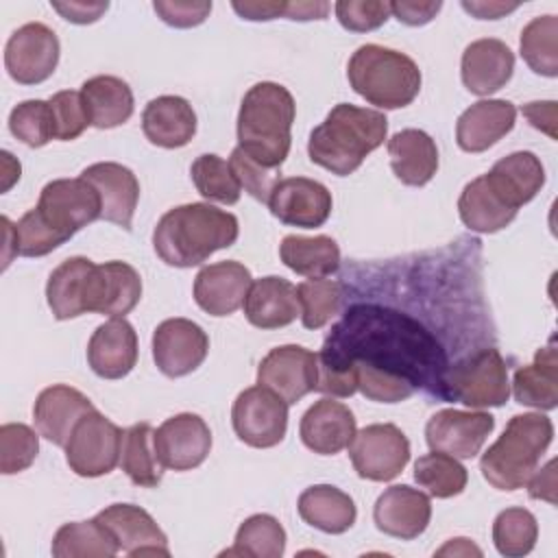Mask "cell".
Segmentation results:
<instances>
[{"label":"cell","mask_w":558,"mask_h":558,"mask_svg":"<svg viewBox=\"0 0 558 558\" xmlns=\"http://www.w3.org/2000/svg\"><path fill=\"white\" fill-rule=\"evenodd\" d=\"M325 353L388 371L410 379L416 388L442 392L447 357L436 338L414 318L379 305H355L331 329Z\"/></svg>","instance_id":"obj_1"},{"label":"cell","mask_w":558,"mask_h":558,"mask_svg":"<svg viewBox=\"0 0 558 558\" xmlns=\"http://www.w3.org/2000/svg\"><path fill=\"white\" fill-rule=\"evenodd\" d=\"M102 211L96 187L83 177L54 179L41 187L39 203L17 222V246L24 257H41L68 242Z\"/></svg>","instance_id":"obj_2"},{"label":"cell","mask_w":558,"mask_h":558,"mask_svg":"<svg viewBox=\"0 0 558 558\" xmlns=\"http://www.w3.org/2000/svg\"><path fill=\"white\" fill-rule=\"evenodd\" d=\"M240 235L238 218L209 203H187L168 209L155 231L153 246L159 259L174 268L203 264L211 253L231 246Z\"/></svg>","instance_id":"obj_3"},{"label":"cell","mask_w":558,"mask_h":558,"mask_svg":"<svg viewBox=\"0 0 558 558\" xmlns=\"http://www.w3.org/2000/svg\"><path fill=\"white\" fill-rule=\"evenodd\" d=\"M386 133L388 120L381 111L340 102L310 133L307 153L316 166L349 177L384 144Z\"/></svg>","instance_id":"obj_4"},{"label":"cell","mask_w":558,"mask_h":558,"mask_svg":"<svg viewBox=\"0 0 558 558\" xmlns=\"http://www.w3.org/2000/svg\"><path fill=\"white\" fill-rule=\"evenodd\" d=\"M294 116V98L283 85L255 83L240 105L238 146L257 163L279 170L290 153Z\"/></svg>","instance_id":"obj_5"},{"label":"cell","mask_w":558,"mask_h":558,"mask_svg":"<svg viewBox=\"0 0 558 558\" xmlns=\"http://www.w3.org/2000/svg\"><path fill=\"white\" fill-rule=\"evenodd\" d=\"M554 423L541 412L514 414L504 434L484 451L480 471L497 490H517L527 484L543 453L551 445Z\"/></svg>","instance_id":"obj_6"},{"label":"cell","mask_w":558,"mask_h":558,"mask_svg":"<svg viewBox=\"0 0 558 558\" xmlns=\"http://www.w3.org/2000/svg\"><path fill=\"white\" fill-rule=\"evenodd\" d=\"M355 94L379 109L408 107L421 92V70L408 54L379 44L360 46L347 65Z\"/></svg>","instance_id":"obj_7"},{"label":"cell","mask_w":558,"mask_h":558,"mask_svg":"<svg viewBox=\"0 0 558 558\" xmlns=\"http://www.w3.org/2000/svg\"><path fill=\"white\" fill-rule=\"evenodd\" d=\"M442 392L447 399H458L469 408L504 405L510 397L506 360L493 347L466 355L453 366H447Z\"/></svg>","instance_id":"obj_8"},{"label":"cell","mask_w":558,"mask_h":558,"mask_svg":"<svg viewBox=\"0 0 558 558\" xmlns=\"http://www.w3.org/2000/svg\"><path fill=\"white\" fill-rule=\"evenodd\" d=\"M124 429L100 414L89 410L72 429L65 442V462L81 477H100L120 464Z\"/></svg>","instance_id":"obj_9"},{"label":"cell","mask_w":558,"mask_h":558,"mask_svg":"<svg viewBox=\"0 0 558 558\" xmlns=\"http://www.w3.org/2000/svg\"><path fill=\"white\" fill-rule=\"evenodd\" d=\"M231 423L235 436L248 447H275L288 429V403L266 386H251L235 397Z\"/></svg>","instance_id":"obj_10"},{"label":"cell","mask_w":558,"mask_h":558,"mask_svg":"<svg viewBox=\"0 0 558 558\" xmlns=\"http://www.w3.org/2000/svg\"><path fill=\"white\" fill-rule=\"evenodd\" d=\"M349 456L362 480L388 482L397 477L410 460V440L392 423H373L355 432Z\"/></svg>","instance_id":"obj_11"},{"label":"cell","mask_w":558,"mask_h":558,"mask_svg":"<svg viewBox=\"0 0 558 558\" xmlns=\"http://www.w3.org/2000/svg\"><path fill=\"white\" fill-rule=\"evenodd\" d=\"M59 37L41 22L20 26L4 46V68L22 85H37L52 76L59 63Z\"/></svg>","instance_id":"obj_12"},{"label":"cell","mask_w":558,"mask_h":558,"mask_svg":"<svg viewBox=\"0 0 558 558\" xmlns=\"http://www.w3.org/2000/svg\"><path fill=\"white\" fill-rule=\"evenodd\" d=\"M318 357L301 344L270 349L257 366V384L270 388L288 405L316 390Z\"/></svg>","instance_id":"obj_13"},{"label":"cell","mask_w":558,"mask_h":558,"mask_svg":"<svg viewBox=\"0 0 558 558\" xmlns=\"http://www.w3.org/2000/svg\"><path fill=\"white\" fill-rule=\"evenodd\" d=\"M209 353V338L190 318H168L153 333V360L166 377H183L196 371Z\"/></svg>","instance_id":"obj_14"},{"label":"cell","mask_w":558,"mask_h":558,"mask_svg":"<svg viewBox=\"0 0 558 558\" xmlns=\"http://www.w3.org/2000/svg\"><path fill=\"white\" fill-rule=\"evenodd\" d=\"M493 427L495 416L488 412L445 408L427 421L425 440L432 451H442L458 460H469L480 453Z\"/></svg>","instance_id":"obj_15"},{"label":"cell","mask_w":558,"mask_h":558,"mask_svg":"<svg viewBox=\"0 0 558 558\" xmlns=\"http://www.w3.org/2000/svg\"><path fill=\"white\" fill-rule=\"evenodd\" d=\"M211 449L209 425L192 412L166 418L155 429V451L163 469L190 471L205 462Z\"/></svg>","instance_id":"obj_16"},{"label":"cell","mask_w":558,"mask_h":558,"mask_svg":"<svg viewBox=\"0 0 558 558\" xmlns=\"http://www.w3.org/2000/svg\"><path fill=\"white\" fill-rule=\"evenodd\" d=\"M266 205L283 225L316 229L327 222L333 201L323 183L307 177H288L277 181Z\"/></svg>","instance_id":"obj_17"},{"label":"cell","mask_w":558,"mask_h":558,"mask_svg":"<svg viewBox=\"0 0 558 558\" xmlns=\"http://www.w3.org/2000/svg\"><path fill=\"white\" fill-rule=\"evenodd\" d=\"M373 519L379 532L401 541H412L427 530L432 519V501L418 488L395 484L377 497Z\"/></svg>","instance_id":"obj_18"},{"label":"cell","mask_w":558,"mask_h":558,"mask_svg":"<svg viewBox=\"0 0 558 558\" xmlns=\"http://www.w3.org/2000/svg\"><path fill=\"white\" fill-rule=\"evenodd\" d=\"M253 283L251 270L235 262H216L203 266L194 279V301L211 316H229L244 305Z\"/></svg>","instance_id":"obj_19"},{"label":"cell","mask_w":558,"mask_h":558,"mask_svg":"<svg viewBox=\"0 0 558 558\" xmlns=\"http://www.w3.org/2000/svg\"><path fill=\"white\" fill-rule=\"evenodd\" d=\"M111 532L118 547L129 556H170L168 538L157 521L140 506L111 504L96 514Z\"/></svg>","instance_id":"obj_20"},{"label":"cell","mask_w":558,"mask_h":558,"mask_svg":"<svg viewBox=\"0 0 558 558\" xmlns=\"http://www.w3.org/2000/svg\"><path fill=\"white\" fill-rule=\"evenodd\" d=\"M142 296V277L126 262L96 264L89 277L87 312L107 314L111 318H124Z\"/></svg>","instance_id":"obj_21"},{"label":"cell","mask_w":558,"mask_h":558,"mask_svg":"<svg viewBox=\"0 0 558 558\" xmlns=\"http://www.w3.org/2000/svg\"><path fill=\"white\" fill-rule=\"evenodd\" d=\"M81 177L89 181L100 196V218L129 231L140 201V183L133 170L116 161H98L87 166Z\"/></svg>","instance_id":"obj_22"},{"label":"cell","mask_w":558,"mask_h":558,"mask_svg":"<svg viewBox=\"0 0 558 558\" xmlns=\"http://www.w3.org/2000/svg\"><path fill=\"white\" fill-rule=\"evenodd\" d=\"M353 412L331 397L318 399L301 418V440L307 449L320 456H333L347 449L355 436Z\"/></svg>","instance_id":"obj_23"},{"label":"cell","mask_w":558,"mask_h":558,"mask_svg":"<svg viewBox=\"0 0 558 558\" xmlns=\"http://www.w3.org/2000/svg\"><path fill=\"white\" fill-rule=\"evenodd\" d=\"M87 362L102 379H120L137 364V333L124 318L98 325L87 344Z\"/></svg>","instance_id":"obj_24"},{"label":"cell","mask_w":558,"mask_h":558,"mask_svg":"<svg viewBox=\"0 0 558 558\" xmlns=\"http://www.w3.org/2000/svg\"><path fill=\"white\" fill-rule=\"evenodd\" d=\"M514 70V52L495 37L471 41L462 52V83L475 96H488L501 89Z\"/></svg>","instance_id":"obj_25"},{"label":"cell","mask_w":558,"mask_h":558,"mask_svg":"<svg viewBox=\"0 0 558 558\" xmlns=\"http://www.w3.org/2000/svg\"><path fill=\"white\" fill-rule=\"evenodd\" d=\"M517 107L510 100L488 98L464 109L456 122V142L464 153H484L512 131Z\"/></svg>","instance_id":"obj_26"},{"label":"cell","mask_w":558,"mask_h":558,"mask_svg":"<svg viewBox=\"0 0 558 558\" xmlns=\"http://www.w3.org/2000/svg\"><path fill=\"white\" fill-rule=\"evenodd\" d=\"M94 410L92 401L76 388L65 384L48 386L39 392L33 405L37 432L57 447H65L76 423Z\"/></svg>","instance_id":"obj_27"},{"label":"cell","mask_w":558,"mask_h":558,"mask_svg":"<svg viewBox=\"0 0 558 558\" xmlns=\"http://www.w3.org/2000/svg\"><path fill=\"white\" fill-rule=\"evenodd\" d=\"M244 316L253 327L279 329L301 316L296 288L283 277H262L251 283L244 299Z\"/></svg>","instance_id":"obj_28"},{"label":"cell","mask_w":558,"mask_h":558,"mask_svg":"<svg viewBox=\"0 0 558 558\" xmlns=\"http://www.w3.org/2000/svg\"><path fill=\"white\" fill-rule=\"evenodd\" d=\"M146 140L161 148H181L196 133V113L181 96H157L142 111Z\"/></svg>","instance_id":"obj_29"},{"label":"cell","mask_w":558,"mask_h":558,"mask_svg":"<svg viewBox=\"0 0 558 558\" xmlns=\"http://www.w3.org/2000/svg\"><path fill=\"white\" fill-rule=\"evenodd\" d=\"M484 177L493 190L519 211L521 205L530 203L541 192L545 168L534 153L517 150L501 157Z\"/></svg>","instance_id":"obj_30"},{"label":"cell","mask_w":558,"mask_h":558,"mask_svg":"<svg viewBox=\"0 0 558 558\" xmlns=\"http://www.w3.org/2000/svg\"><path fill=\"white\" fill-rule=\"evenodd\" d=\"M390 168L395 177L412 187L429 183L438 170L436 142L421 129H403L388 140Z\"/></svg>","instance_id":"obj_31"},{"label":"cell","mask_w":558,"mask_h":558,"mask_svg":"<svg viewBox=\"0 0 558 558\" xmlns=\"http://www.w3.org/2000/svg\"><path fill=\"white\" fill-rule=\"evenodd\" d=\"M94 266L96 264L92 259L76 255L61 262L50 272L46 283V301L57 320H68L87 314L89 277Z\"/></svg>","instance_id":"obj_32"},{"label":"cell","mask_w":558,"mask_h":558,"mask_svg":"<svg viewBox=\"0 0 558 558\" xmlns=\"http://www.w3.org/2000/svg\"><path fill=\"white\" fill-rule=\"evenodd\" d=\"M81 96H83L89 122L96 129L120 126L133 116V109H135V100L129 83L111 74H98L87 78L81 85Z\"/></svg>","instance_id":"obj_33"},{"label":"cell","mask_w":558,"mask_h":558,"mask_svg":"<svg viewBox=\"0 0 558 558\" xmlns=\"http://www.w3.org/2000/svg\"><path fill=\"white\" fill-rule=\"evenodd\" d=\"M296 510L305 523L325 534L347 532L357 517L353 499L331 484H316L305 488L299 495Z\"/></svg>","instance_id":"obj_34"},{"label":"cell","mask_w":558,"mask_h":558,"mask_svg":"<svg viewBox=\"0 0 558 558\" xmlns=\"http://www.w3.org/2000/svg\"><path fill=\"white\" fill-rule=\"evenodd\" d=\"M512 392L521 405L536 410H554L558 405V353L554 340L536 351L532 364L517 368Z\"/></svg>","instance_id":"obj_35"},{"label":"cell","mask_w":558,"mask_h":558,"mask_svg":"<svg viewBox=\"0 0 558 558\" xmlns=\"http://www.w3.org/2000/svg\"><path fill=\"white\" fill-rule=\"evenodd\" d=\"M458 214L462 222L477 233H495L517 218V209L490 187L484 174L464 185L458 198Z\"/></svg>","instance_id":"obj_36"},{"label":"cell","mask_w":558,"mask_h":558,"mask_svg":"<svg viewBox=\"0 0 558 558\" xmlns=\"http://www.w3.org/2000/svg\"><path fill=\"white\" fill-rule=\"evenodd\" d=\"M281 262L296 275L318 279L340 268V248L329 235H286L279 244Z\"/></svg>","instance_id":"obj_37"},{"label":"cell","mask_w":558,"mask_h":558,"mask_svg":"<svg viewBox=\"0 0 558 558\" xmlns=\"http://www.w3.org/2000/svg\"><path fill=\"white\" fill-rule=\"evenodd\" d=\"M120 466L135 486L155 488L161 482L163 466L155 451V429L150 423H135L124 429Z\"/></svg>","instance_id":"obj_38"},{"label":"cell","mask_w":558,"mask_h":558,"mask_svg":"<svg viewBox=\"0 0 558 558\" xmlns=\"http://www.w3.org/2000/svg\"><path fill=\"white\" fill-rule=\"evenodd\" d=\"M120 551L111 532L94 517L89 521L63 523L52 538L54 558H109Z\"/></svg>","instance_id":"obj_39"},{"label":"cell","mask_w":558,"mask_h":558,"mask_svg":"<svg viewBox=\"0 0 558 558\" xmlns=\"http://www.w3.org/2000/svg\"><path fill=\"white\" fill-rule=\"evenodd\" d=\"M286 551V530L272 514H253L235 532L233 547L225 556L279 558Z\"/></svg>","instance_id":"obj_40"},{"label":"cell","mask_w":558,"mask_h":558,"mask_svg":"<svg viewBox=\"0 0 558 558\" xmlns=\"http://www.w3.org/2000/svg\"><path fill=\"white\" fill-rule=\"evenodd\" d=\"M521 57L543 76H558V17L541 15L521 31Z\"/></svg>","instance_id":"obj_41"},{"label":"cell","mask_w":558,"mask_h":558,"mask_svg":"<svg viewBox=\"0 0 558 558\" xmlns=\"http://www.w3.org/2000/svg\"><path fill=\"white\" fill-rule=\"evenodd\" d=\"M414 480L421 488L427 490V495L447 499L460 495L466 488L469 473L458 462V458L442 451H432L414 462Z\"/></svg>","instance_id":"obj_42"},{"label":"cell","mask_w":558,"mask_h":558,"mask_svg":"<svg viewBox=\"0 0 558 558\" xmlns=\"http://www.w3.org/2000/svg\"><path fill=\"white\" fill-rule=\"evenodd\" d=\"M190 174H192L194 187L207 201H216L225 205H235L240 201L242 187L229 161H225L222 157L214 153L198 155L190 166Z\"/></svg>","instance_id":"obj_43"},{"label":"cell","mask_w":558,"mask_h":558,"mask_svg":"<svg viewBox=\"0 0 558 558\" xmlns=\"http://www.w3.org/2000/svg\"><path fill=\"white\" fill-rule=\"evenodd\" d=\"M538 538L536 517L525 508H506L493 521V543L501 556L519 558L534 549Z\"/></svg>","instance_id":"obj_44"},{"label":"cell","mask_w":558,"mask_h":558,"mask_svg":"<svg viewBox=\"0 0 558 558\" xmlns=\"http://www.w3.org/2000/svg\"><path fill=\"white\" fill-rule=\"evenodd\" d=\"M301 305V323L305 329L325 327L342 305V286L331 279H307L296 286Z\"/></svg>","instance_id":"obj_45"},{"label":"cell","mask_w":558,"mask_h":558,"mask_svg":"<svg viewBox=\"0 0 558 558\" xmlns=\"http://www.w3.org/2000/svg\"><path fill=\"white\" fill-rule=\"evenodd\" d=\"M9 131L31 148L46 146L57 137L54 116L48 100H24L9 116Z\"/></svg>","instance_id":"obj_46"},{"label":"cell","mask_w":558,"mask_h":558,"mask_svg":"<svg viewBox=\"0 0 558 558\" xmlns=\"http://www.w3.org/2000/svg\"><path fill=\"white\" fill-rule=\"evenodd\" d=\"M39 451V436L24 423H4L0 427V473L13 475L26 471Z\"/></svg>","instance_id":"obj_47"},{"label":"cell","mask_w":558,"mask_h":558,"mask_svg":"<svg viewBox=\"0 0 558 558\" xmlns=\"http://www.w3.org/2000/svg\"><path fill=\"white\" fill-rule=\"evenodd\" d=\"M325 353V351H323ZM329 355V353H327ZM355 368V379H357V390L371 399V401H379V403H399L405 401L414 395L416 386L395 373L388 371H379L360 362H351Z\"/></svg>","instance_id":"obj_48"},{"label":"cell","mask_w":558,"mask_h":558,"mask_svg":"<svg viewBox=\"0 0 558 558\" xmlns=\"http://www.w3.org/2000/svg\"><path fill=\"white\" fill-rule=\"evenodd\" d=\"M48 102H50V109L54 116L57 140H63V142L76 140L92 124L81 92L63 89V92L52 94Z\"/></svg>","instance_id":"obj_49"},{"label":"cell","mask_w":558,"mask_h":558,"mask_svg":"<svg viewBox=\"0 0 558 558\" xmlns=\"http://www.w3.org/2000/svg\"><path fill=\"white\" fill-rule=\"evenodd\" d=\"M229 166L240 183V187H244L255 201L259 203H268L272 187L277 185V170L275 168H266L262 163H257L255 159H251L240 146H235L231 150L229 157Z\"/></svg>","instance_id":"obj_50"},{"label":"cell","mask_w":558,"mask_h":558,"mask_svg":"<svg viewBox=\"0 0 558 558\" xmlns=\"http://www.w3.org/2000/svg\"><path fill=\"white\" fill-rule=\"evenodd\" d=\"M336 17L342 28L353 33H368L386 24L390 13V2L379 0H340L333 4Z\"/></svg>","instance_id":"obj_51"},{"label":"cell","mask_w":558,"mask_h":558,"mask_svg":"<svg viewBox=\"0 0 558 558\" xmlns=\"http://www.w3.org/2000/svg\"><path fill=\"white\" fill-rule=\"evenodd\" d=\"M318 357V379L316 390L331 397H351L357 390L355 368L347 360H338L327 353H316Z\"/></svg>","instance_id":"obj_52"},{"label":"cell","mask_w":558,"mask_h":558,"mask_svg":"<svg viewBox=\"0 0 558 558\" xmlns=\"http://www.w3.org/2000/svg\"><path fill=\"white\" fill-rule=\"evenodd\" d=\"M155 13L174 28H192L203 24L211 13V2H179V0H157L153 2Z\"/></svg>","instance_id":"obj_53"},{"label":"cell","mask_w":558,"mask_h":558,"mask_svg":"<svg viewBox=\"0 0 558 558\" xmlns=\"http://www.w3.org/2000/svg\"><path fill=\"white\" fill-rule=\"evenodd\" d=\"M440 7H442L440 0H436V2L401 0V2H390V13L408 26H423L436 17Z\"/></svg>","instance_id":"obj_54"},{"label":"cell","mask_w":558,"mask_h":558,"mask_svg":"<svg viewBox=\"0 0 558 558\" xmlns=\"http://www.w3.org/2000/svg\"><path fill=\"white\" fill-rule=\"evenodd\" d=\"M63 20L72 24H92L96 22L107 9L109 2H50Z\"/></svg>","instance_id":"obj_55"},{"label":"cell","mask_w":558,"mask_h":558,"mask_svg":"<svg viewBox=\"0 0 558 558\" xmlns=\"http://www.w3.org/2000/svg\"><path fill=\"white\" fill-rule=\"evenodd\" d=\"M231 7L242 20L251 22H268L279 15H288V2H231Z\"/></svg>","instance_id":"obj_56"},{"label":"cell","mask_w":558,"mask_h":558,"mask_svg":"<svg viewBox=\"0 0 558 558\" xmlns=\"http://www.w3.org/2000/svg\"><path fill=\"white\" fill-rule=\"evenodd\" d=\"M556 460H549L538 473L534 471L527 480V493L532 499H545L549 504H556L554 490H556Z\"/></svg>","instance_id":"obj_57"},{"label":"cell","mask_w":558,"mask_h":558,"mask_svg":"<svg viewBox=\"0 0 558 558\" xmlns=\"http://www.w3.org/2000/svg\"><path fill=\"white\" fill-rule=\"evenodd\" d=\"M523 116L530 120L534 129L545 131L549 137H556V102L545 100V102H527L523 109Z\"/></svg>","instance_id":"obj_58"},{"label":"cell","mask_w":558,"mask_h":558,"mask_svg":"<svg viewBox=\"0 0 558 558\" xmlns=\"http://www.w3.org/2000/svg\"><path fill=\"white\" fill-rule=\"evenodd\" d=\"M329 13V4L327 2H288V20H299V22H307V20H325Z\"/></svg>","instance_id":"obj_59"},{"label":"cell","mask_w":558,"mask_h":558,"mask_svg":"<svg viewBox=\"0 0 558 558\" xmlns=\"http://www.w3.org/2000/svg\"><path fill=\"white\" fill-rule=\"evenodd\" d=\"M517 7H519L517 2H512V4H506V2H466V0L462 2V9L473 13L480 20H497L504 13L514 11Z\"/></svg>","instance_id":"obj_60"},{"label":"cell","mask_w":558,"mask_h":558,"mask_svg":"<svg viewBox=\"0 0 558 558\" xmlns=\"http://www.w3.org/2000/svg\"><path fill=\"white\" fill-rule=\"evenodd\" d=\"M438 554H482L469 538H451Z\"/></svg>","instance_id":"obj_61"}]
</instances>
